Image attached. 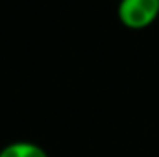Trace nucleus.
I'll return each instance as SVG.
<instances>
[{
    "mask_svg": "<svg viewBox=\"0 0 159 157\" xmlns=\"http://www.w3.org/2000/svg\"><path fill=\"white\" fill-rule=\"evenodd\" d=\"M117 15L122 26L129 30H144L159 17V0H120Z\"/></svg>",
    "mask_w": 159,
    "mask_h": 157,
    "instance_id": "f257e3e1",
    "label": "nucleus"
},
{
    "mask_svg": "<svg viewBox=\"0 0 159 157\" xmlns=\"http://www.w3.org/2000/svg\"><path fill=\"white\" fill-rule=\"evenodd\" d=\"M0 157H48V154L32 141H15L0 150Z\"/></svg>",
    "mask_w": 159,
    "mask_h": 157,
    "instance_id": "f03ea898",
    "label": "nucleus"
}]
</instances>
